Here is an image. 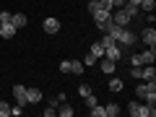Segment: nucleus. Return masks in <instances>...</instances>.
Here are the masks:
<instances>
[{
  "label": "nucleus",
  "mask_w": 156,
  "mask_h": 117,
  "mask_svg": "<svg viewBox=\"0 0 156 117\" xmlns=\"http://www.w3.org/2000/svg\"><path fill=\"white\" fill-rule=\"evenodd\" d=\"M135 94H138V99H143L146 104H154V101H156V83H154V81H148V83H138V86H135Z\"/></svg>",
  "instance_id": "obj_1"
},
{
  "label": "nucleus",
  "mask_w": 156,
  "mask_h": 117,
  "mask_svg": "<svg viewBox=\"0 0 156 117\" xmlns=\"http://www.w3.org/2000/svg\"><path fill=\"white\" fill-rule=\"evenodd\" d=\"M128 112H130V117H154L156 115L154 104H140V101H130Z\"/></svg>",
  "instance_id": "obj_2"
},
{
  "label": "nucleus",
  "mask_w": 156,
  "mask_h": 117,
  "mask_svg": "<svg viewBox=\"0 0 156 117\" xmlns=\"http://www.w3.org/2000/svg\"><path fill=\"white\" fill-rule=\"evenodd\" d=\"M91 16H94L96 26H99L101 31H107V26H109V21H112V11L109 8H99V11H94Z\"/></svg>",
  "instance_id": "obj_3"
},
{
  "label": "nucleus",
  "mask_w": 156,
  "mask_h": 117,
  "mask_svg": "<svg viewBox=\"0 0 156 117\" xmlns=\"http://www.w3.org/2000/svg\"><path fill=\"white\" fill-rule=\"evenodd\" d=\"M60 70L62 73H73V76H81V73L86 70V65L81 60H62L60 62Z\"/></svg>",
  "instance_id": "obj_4"
},
{
  "label": "nucleus",
  "mask_w": 156,
  "mask_h": 117,
  "mask_svg": "<svg viewBox=\"0 0 156 117\" xmlns=\"http://www.w3.org/2000/svg\"><path fill=\"white\" fill-rule=\"evenodd\" d=\"M135 42H138V34H135L133 29L122 26V31H120V39H117V44H122V47H133Z\"/></svg>",
  "instance_id": "obj_5"
},
{
  "label": "nucleus",
  "mask_w": 156,
  "mask_h": 117,
  "mask_svg": "<svg viewBox=\"0 0 156 117\" xmlns=\"http://www.w3.org/2000/svg\"><path fill=\"white\" fill-rule=\"evenodd\" d=\"M112 23H117V26H128L130 23V16L125 13V8H115L112 11Z\"/></svg>",
  "instance_id": "obj_6"
},
{
  "label": "nucleus",
  "mask_w": 156,
  "mask_h": 117,
  "mask_svg": "<svg viewBox=\"0 0 156 117\" xmlns=\"http://www.w3.org/2000/svg\"><path fill=\"white\" fill-rule=\"evenodd\" d=\"M140 39H143V44H146V47H154V44H156V29H154V26H143Z\"/></svg>",
  "instance_id": "obj_7"
},
{
  "label": "nucleus",
  "mask_w": 156,
  "mask_h": 117,
  "mask_svg": "<svg viewBox=\"0 0 156 117\" xmlns=\"http://www.w3.org/2000/svg\"><path fill=\"white\" fill-rule=\"evenodd\" d=\"M13 99H16V104L26 107V104H29V101H26V86H21V83L13 86Z\"/></svg>",
  "instance_id": "obj_8"
},
{
  "label": "nucleus",
  "mask_w": 156,
  "mask_h": 117,
  "mask_svg": "<svg viewBox=\"0 0 156 117\" xmlns=\"http://www.w3.org/2000/svg\"><path fill=\"white\" fill-rule=\"evenodd\" d=\"M99 68L107 73V76H112V73L117 70V62H115V60H109V57H99Z\"/></svg>",
  "instance_id": "obj_9"
},
{
  "label": "nucleus",
  "mask_w": 156,
  "mask_h": 117,
  "mask_svg": "<svg viewBox=\"0 0 156 117\" xmlns=\"http://www.w3.org/2000/svg\"><path fill=\"white\" fill-rule=\"evenodd\" d=\"M16 31H18V29L13 26V23H0V37H3V39H13Z\"/></svg>",
  "instance_id": "obj_10"
},
{
  "label": "nucleus",
  "mask_w": 156,
  "mask_h": 117,
  "mask_svg": "<svg viewBox=\"0 0 156 117\" xmlns=\"http://www.w3.org/2000/svg\"><path fill=\"white\" fill-rule=\"evenodd\" d=\"M44 31L47 34H57L60 31V21H57V18H44Z\"/></svg>",
  "instance_id": "obj_11"
},
{
  "label": "nucleus",
  "mask_w": 156,
  "mask_h": 117,
  "mask_svg": "<svg viewBox=\"0 0 156 117\" xmlns=\"http://www.w3.org/2000/svg\"><path fill=\"white\" fill-rule=\"evenodd\" d=\"M26 101L29 104H39L42 101V91L39 89H26Z\"/></svg>",
  "instance_id": "obj_12"
},
{
  "label": "nucleus",
  "mask_w": 156,
  "mask_h": 117,
  "mask_svg": "<svg viewBox=\"0 0 156 117\" xmlns=\"http://www.w3.org/2000/svg\"><path fill=\"white\" fill-rule=\"evenodd\" d=\"M154 76H156V68H154V62L143 65V70H140V78H143V81H154Z\"/></svg>",
  "instance_id": "obj_13"
},
{
  "label": "nucleus",
  "mask_w": 156,
  "mask_h": 117,
  "mask_svg": "<svg viewBox=\"0 0 156 117\" xmlns=\"http://www.w3.org/2000/svg\"><path fill=\"white\" fill-rule=\"evenodd\" d=\"M154 60H156V50L154 47H148V50L140 52V62H143V65H148V62H154Z\"/></svg>",
  "instance_id": "obj_14"
},
{
  "label": "nucleus",
  "mask_w": 156,
  "mask_h": 117,
  "mask_svg": "<svg viewBox=\"0 0 156 117\" xmlns=\"http://www.w3.org/2000/svg\"><path fill=\"white\" fill-rule=\"evenodd\" d=\"M26 21H29V18L23 16V13H13V16H11V23L16 29H23V26H26Z\"/></svg>",
  "instance_id": "obj_15"
},
{
  "label": "nucleus",
  "mask_w": 156,
  "mask_h": 117,
  "mask_svg": "<svg viewBox=\"0 0 156 117\" xmlns=\"http://www.w3.org/2000/svg\"><path fill=\"white\" fill-rule=\"evenodd\" d=\"M122 8H125V13H128L130 18H138V13H140V8H138V5H133V3H125Z\"/></svg>",
  "instance_id": "obj_16"
},
{
  "label": "nucleus",
  "mask_w": 156,
  "mask_h": 117,
  "mask_svg": "<svg viewBox=\"0 0 156 117\" xmlns=\"http://www.w3.org/2000/svg\"><path fill=\"white\" fill-rule=\"evenodd\" d=\"M57 115L60 117H73V107L70 104H57Z\"/></svg>",
  "instance_id": "obj_17"
},
{
  "label": "nucleus",
  "mask_w": 156,
  "mask_h": 117,
  "mask_svg": "<svg viewBox=\"0 0 156 117\" xmlns=\"http://www.w3.org/2000/svg\"><path fill=\"white\" fill-rule=\"evenodd\" d=\"M91 55H94L96 60H99V57H104V47H101V42H94V44H91Z\"/></svg>",
  "instance_id": "obj_18"
},
{
  "label": "nucleus",
  "mask_w": 156,
  "mask_h": 117,
  "mask_svg": "<svg viewBox=\"0 0 156 117\" xmlns=\"http://www.w3.org/2000/svg\"><path fill=\"white\" fill-rule=\"evenodd\" d=\"M104 112H107V117H117V115H120V104H115V101H112V104L104 107Z\"/></svg>",
  "instance_id": "obj_19"
},
{
  "label": "nucleus",
  "mask_w": 156,
  "mask_h": 117,
  "mask_svg": "<svg viewBox=\"0 0 156 117\" xmlns=\"http://www.w3.org/2000/svg\"><path fill=\"white\" fill-rule=\"evenodd\" d=\"M89 115H91V117H107V112H104V107H101V104H94V107L89 109Z\"/></svg>",
  "instance_id": "obj_20"
},
{
  "label": "nucleus",
  "mask_w": 156,
  "mask_h": 117,
  "mask_svg": "<svg viewBox=\"0 0 156 117\" xmlns=\"http://www.w3.org/2000/svg\"><path fill=\"white\" fill-rule=\"evenodd\" d=\"M140 11H146V13H148V11H154V8H156V0H140Z\"/></svg>",
  "instance_id": "obj_21"
},
{
  "label": "nucleus",
  "mask_w": 156,
  "mask_h": 117,
  "mask_svg": "<svg viewBox=\"0 0 156 117\" xmlns=\"http://www.w3.org/2000/svg\"><path fill=\"white\" fill-rule=\"evenodd\" d=\"M122 81H120V78H112V81H109V91H115V94H117V91H122Z\"/></svg>",
  "instance_id": "obj_22"
},
{
  "label": "nucleus",
  "mask_w": 156,
  "mask_h": 117,
  "mask_svg": "<svg viewBox=\"0 0 156 117\" xmlns=\"http://www.w3.org/2000/svg\"><path fill=\"white\" fill-rule=\"evenodd\" d=\"M11 115V104L8 101H0V117H8Z\"/></svg>",
  "instance_id": "obj_23"
},
{
  "label": "nucleus",
  "mask_w": 156,
  "mask_h": 117,
  "mask_svg": "<svg viewBox=\"0 0 156 117\" xmlns=\"http://www.w3.org/2000/svg\"><path fill=\"white\" fill-rule=\"evenodd\" d=\"M11 11H0V23H11Z\"/></svg>",
  "instance_id": "obj_24"
},
{
  "label": "nucleus",
  "mask_w": 156,
  "mask_h": 117,
  "mask_svg": "<svg viewBox=\"0 0 156 117\" xmlns=\"http://www.w3.org/2000/svg\"><path fill=\"white\" fill-rule=\"evenodd\" d=\"M78 94H81V96H89L91 94V86L89 83H81V86H78Z\"/></svg>",
  "instance_id": "obj_25"
},
{
  "label": "nucleus",
  "mask_w": 156,
  "mask_h": 117,
  "mask_svg": "<svg viewBox=\"0 0 156 117\" xmlns=\"http://www.w3.org/2000/svg\"><path fill=\"white\" fill-rule=\"evenodd\" d=\"M83 101H86V107H89V109H91V107H94V104H99V101H96V96H94V94L83 96Z\"/></svg>",
  "instance_id": "obj_26"
},
{
  "label": "nucleus",
  "mask_w": 156,
  "mask_h": 117,
  "mask_svg": "<svg viewBox=\"0 0 156 117\" xmlns=\"http://www.w3.org/2000/svg\"><path fill=\"white\" fill-rule=\"evenodd\" d=\"M99 0H89V13H94V11H99Z\"/></svg>",
  "instance_id": "obj_27"
},
{
  "label": "nucleus",
  "mask_w": 156,
  "mask_h": 117,
  "mask_svg": "<svg viewBox=\"0 0 156 117\" xmlns=\"http://www.w3.org/2000/svg\"><path fill=\"white\" fill-rule=\"evenodd\" d=\"M81 62H83V65L89 68V65H94V62H96V57H94V55H91V52H89V55H86V60H81Z\"/></svg>",
  "instance_id": "obj_28"
},
{
  "label": "nucleus",
  "mask_w": 156,
  "mask_h": 117,
  "mask_svg": "<svg viewBox=\"0 0 156 117\" xmlns=\"http://www.w3.org/2000/svg\"><path fill=\"white\" fill-rule=\"evenodd\" d=\"M44 115H47V117H52V115H57V107H50V104H47V109H44Z\"/></svg>",
  "instance_id": "obj_29"
},
{
  "label": "nucleus",
  "mask_w": 156,
  "mask_h": 117,
  "mask_svg": "<svg viewBox=\"0 0 156 117\" xmlns=\"http://www.w3.org/2000/svg\"><path fill=\"white\" fill-rule=\"evenodd\" d=\"M21 112H23V107H21V104H16V107H11V115H21Z\"/></svg>",
  "instance_id": "obj_30"
},
{
  "label": "nucleus",
  "mask_w": 156,
  "mask_h": 117,
  "mask_svg": "<svg viewBox=\"0 0 156 117\" xmlns=\"http://www.w3.org/2000/svg\"><path fill=\"white\" fill-rule=\"evenodd\" d=\"M125 3H133V5H140V0H125Z\"/></svg>",
  "instance_id": "obj_31"
}]
</instances>
